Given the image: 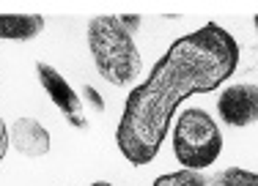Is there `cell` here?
Listing matches in <instances>:
<instances>
[{
  "label": "cell",
  "mask_w": 258,
  "mask_h": 186,
  "mask_svg": "<svg viewBox=\"0 0 258 186\" xmlns=\"http://www.w3.org/2000/svg\"><path fill=\"white\" fill-rule=\"evenodd\" d=\"M36 77H39L41 88L47 90V96L52 99V104L60 110V115L66 118V121L72 123L75 129H85L88 123H85V115H83V99H80V93L69 85V79L63 77L55 66L50 63H36Z\"/></svg>",
  "instance_id": "277c9868"
},
{
  "label": "cell",
  "mask_w": 258,
  "mask_h": 186,
  "mask_svg": "<svg viewBox=\"0 0 258 186\" xmlns=\"http://www.w3.org/2000/svg\"><path fill=\"white\" fill-rule=\"evenodd\" d=\"M151 186H209V181L198 170H179V172L159 175Z\"/></svg>",
  "instance_id": "9c48e42d"
},
{
  "label": "cell",
  "mask_w": 258,
  "mask_h": 186,
  "mask_svg": "<svg viewBox=\"0 0 258 186\" xmlns=\"http://www.w3.org/2000/svg\"><path fill=\"white\" fill-rule=\"evenodd\" d=\"M88 186H113V183H107V181H94V183H88Z\"/></svg>",
  "instance_id": "8fae6325"
},
{
  "label": "cell",
  "mask_w": 258,
  "mask_h": 186,
  "mask_svg": "<svg viewBox=\"0 0 258 186\" xmlns=\"http://www.w3.org/2000/svg\"><path fill=\"white\" fill-rule=\"evenodd\" d=\"M209 186H258V172L242 170V167H228V170H220L209 181Z\"/></svg>",
  "instance_id": "ba28073f"
},
{
  "label": "cell",
  "mask_w": 258,
  "mask_h": 186,
  "mask_svg": "<svg viewBox=\"0 0 258 186\" xmlns=\"http://www.w3.org/2000/svg\"><path fill=\"white\" fill-rule=\"evenodd\" d=\"M44 30L41 14H0V39L6 41H30Z\"/></svg>",
  "instance_id": "52a82bcc"
},
{
  "label": "cell",
  "mask_w": 258,
  "mask_h": 186,
  "mask_svg": "<svg viewBox=\"0 0 258 186\" xmlns=\"http://www.w3.org/2000/svg\"><path fill=\"white\" fill-rule=\"evenodd\" d=\"M239 44L217 22L176 39L168 52L124 102L115 145L129 164L154 162L168 137L173 113L192 93H212L236 71Z\"/></svg>",
  "instance_id": "6da1fadb"
},
{
  "label": "cell",
  "mask_w": 258,
  "mask_h": 186,
  "mask_svg": "<svg viewBox=\"0 0 258 186\" xmlns=\"http://www.w3.org/2000/svg\"><path fill=\"white\" fill-rule=\"evenodd\" d=\"M253 28L258 30V17H253Z\"/></svg>",
  "instance_id": "7c38bea8"
},
{
  "label": "cell",
  "mask_w": 258,
  "mask_h": 186,
  "mask_svg": "<svg viewBox=\"0 0 258 186\" xmlns=\"http://www.w3.org/2000/svg\"><path fill=\"white\" fill-rule=\"evenodd\" d=\"M9 126H6V121L0 118V162L6 159V151H9Z\"/></svg>",
  "instance_id": "30bf717a"
},
{
  "label": "cell",
  "mask_w": 258,
  "mask_h": 186,
  "mask_svg": "<svg viewBox=\"0 0 258 186\" xmlns=\"http://www.w3.org/2000/svg\"><path fill=\"white\" fill-rule=\"evenodd\" d=\"M173 153L184 170H206L223 153V132L206 110H184L173 129Z\"/></svg>",
  "instance_id": "3957f363"
},
{
  "label": "cell",
  "mask_w": 258,
  "mask_h": 186,
  "mask_svg": "<svg viewBox=\"0 0 258 186\" xmlns=\"http://www.w3.org/2000/svg\"><path fill=\"white\" fill-rule=\"evenodd\" d=\"M217 113L225 126L244 129L258 123V85L250 82L228 85L217 99Z\"/></svg>",
  "instance_id": "5b68a950"
},
{
  "label": "cell",
  "mask_w": 258,
  "mask_h": 186,
  "mask_svg": "<svg viewBox=\"0 0 258 186\" xmlns=\"http://www.w3.org/2000/svg\"><path fill=\"white\" fill-rule=\"evenodd\" d=\"M9 142L28 159H39L50 153V132L41 126L36 118H17L9 129Z\"/></svg>",
  "instance_id": "8992f818"
},
{
  "label": "cell",
  "mask_w": 258,
  "mask_h": 186,
  "mask_svg": "<svg viewBox=\"0 0 258 186\" xmlns=\"http://www.w3.org/2000/svg\"><path fill=\"white\" fill-rule=\"evenodd\" d=\"M140 30L138 14H102L88 22V49L94 55L96 71L104 82L129 85L138 79L143 69V58L135 44V36Z\"/></svg>",
  "instance_id": "7a4b0ae2"
}]
</instances>
